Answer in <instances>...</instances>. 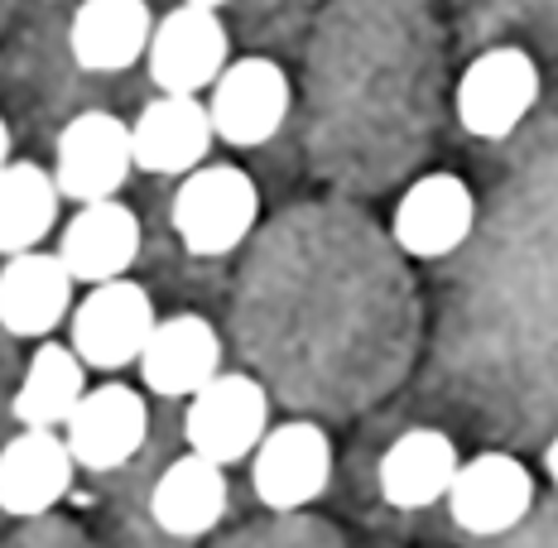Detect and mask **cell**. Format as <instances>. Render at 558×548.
<instances>
[{
	"mask_svg": "<svg viewBox=\"0 0 558 548\" xmlns=\"http://www.w3.org/2000/svg\"><path fill=\"white\" fill-rule=\"evenodd\" d=\"M255 217H260V188L236 165H197L193 173H183L169 203L173 236L197 260L231 255L255 231Z\"/></svg>",
	"mask_w": 558,
	"mask_h": 548,
	"instance_id": "obj_1",
	"label": "cell"
},
{
	"mask_svg": "<svg viewBox=\"0 0 558 548\" xmlns=\"http://www.w3.org/2000/svg\"><path fill=\"white\" fill-rule=\"evenodd\" d=\"M270 434V394L255 376L241 370H217L197 394H189V414H183V438L193 452L213 462H241L260 448Z\"/></svg>",
	"mask_w": 558,
	"mask_h": 548,
	"instance_id": "obj_2",
	"label": "cell"
},
{
	"mask_svg": "<svg viewBox=\"0 0 558 548\" xmlns=\"http://www.w3.org/2000/svg\"><path fill=\"white\" fill-rule=\"evenodd\" d=\"M155 299L135 279H107L92 284V294L73 308V352L87 361V370H125L145 352L155 332Z\"/></svg>",
	"mask_w": 558,
	"mask_h": 548,
	"instance_id": "obj_3",
	"label": "cell"
},
{
	"mask_svg": "<svg viewBox=\"0 0 558 548\" xmlns=\"http://www.w3.org/2000/svg\"><path fill=\"white\" fill-rule=\"evenodd\" d=\"M227 63H231V39H227V25L217 10L179 0L165 20H155V39H149L145 68L159 92H179V97L213 92V83L222 77Z\"/></svg>",
	"mask_w": 558,
	"mask_h": 548,
	"instance_id": "obj_4",
	"label": "cell"
},
{
	"mask_svg": "<svg viewBox=\"0 0 558 548\" xmlns=\"http://www.w3.org/2000/svg\"><path fill=\"white\" fill-rule=\"evenodd\" d=\"M135 169L131 125L111 111H83L53 139V179L73 203H101L116 197Z\"/></svg>",
	"mask_w": 558,
	"mask_h": 548,
	"instance_id": "obj_5",
	"label": "cell"
},
{
	"mask_svg": "<svg viewBox=\"0 0 558 548\" xmlns=\"http://www.w3.org/2000/svg\"><path fill=\"white\" fill-rule=\"evenodd\" d=\"M539 101V68L525 49H486L458 83V121L476 139H506Z\"/></svg>",
	"mask_w": 558,
	"mask_h": 548,
	"instance_id": "obj_6",
	"label": "cell"
},
{
	"mask_svg": "<svg viewBox=\"0 0 558 548\" xmlns=\"http://www.w3.org/2000/svg\"><path fill=\"white\" fill-rule=\"evenodd\" d=\"M289 97L294 92H289V77L279 63H270V58H236L213 83L207 115H213V131L222 145L255 149L279 135V125L289 115Z\"/></svg>",
	"mask_w": 558,
	"mask_h": 548,
	"instance_id": "obj_7",
	"label": "cell"
},
{
	"mask_svg": "<svg viewBox=\"0 0 558 548\" xmlns=\"http://www.w3.org/2000/svg\"><path fill=\"white\" fill-rule=\"evenodd\" d=\"M68 448H73L77 466L87 472H116L145 448L149 438V404L135 385L107 380V385H87V394L77 400L73 418L63 428Z\"/></svg>",
	"mask_w": 558,
	"mask_h": 548,
	"instance_id": "obj_8",
	"label": "cell"
},
{
	"mask_svg": "<svg viewBox=\"0 0 558 548\" xmlns=\"http://www.w3.org/2000/svg\"><path fill=\"white\" fill-rule=\"evenodd\" d=\"M328 476H332V442L318 424H308V418L270 428L251 462L255 496H260V506L279 510V515L318 500L328 491Z\"/></svg>",
	"mask_w": 558,
	"mask_h": 548,
	"instance_id": "obj_9",
	"label": "cell"
},
{
	"mask_svg": "<svg viewBox=\"0 0 558 548\" xmlns=\"http://www.w3.org/2000/svg\"><path fill=\"white\" fill-rule=\"evenodd\" d=\"M534 506V476L530 466L510 452H482L462 462L448 486V510L468 534L496 539L510 534Z\"/></svg>",
	"mask_w": 558,
	"mask_h": 548,
	"instance_id": "obj_10",
	"label": "cell"
},
{
	"mask_svg": "<svg viewBox=\"0 0 558 548\" xmlns=\"http://www.w3.org/2000/svg\"><path fill=\"white\" fill-rule=\"evenodd\" d=\"M77 458L58 428H25L0 448V510L15 520L49 515L73 491Z\"/></svg>",
	"mask_w": 558,
	"mask_h": 548,
	"instance_id": "obj_11",
	"label": "cell"
},
{
	"mask_svg": "<svg viewBox=\"0 0 558 548\" xmlns=\"http://www.w3.org/2000/svg\"><path fill=\"white\" fill-rule=\"evenodd\" d=\"M140 376L145 390L159 400H189L207 380L222 370V337L203 318V313H173L159 318L149 332L145 352H140Z\"/></svg>",
	"mask_w": 558,
	"mask_h": 548,
	"instance_id": "obj_12",
	"label": "cell"
},
{
	"mask_svg": "<svg viewBox=\"0 0 558 548\" xmlns=\"http://www.w3.org/2000/svg\"><path fill=\"white\" fill-rule=\"evenodd\" d=\"M472 221H476V197L468 183L458 173H428L400 197L390 231L404 255L438 260V255H452L472 236Z\"/></svg>",
	"mask_w": 558,
	"mask_h": 548,
	"instance_id": "obj_13",
	"label": "cell"
},
{
	"mask_svg": "<svg viewBox=\"0 0 558 548\" xmlns=\"http://www.w3.org/2000/svg\"><path fill=\"white\" fill-rule=\"evenodd\" d=\"M135 139V169L145 173H193L207 165L217 145L213 115L197 97H179V92H159L145 111L131 121Z\"/></svg>",
	"mask_w": 558,
	"mask_h": 548,
	"instance_id": "obj_14",
	"label": "cell"
},
{
	"mask_svg": "<svg viewBox=\"0 0 558 548\" xmlns=\"http://www.w3.org/2000/svg\"><path fill=\"white\" fill-rule=\"evenodd\" d=\"M73 289L77 279L63 265V255H10L0 270V328L10 337H49L77 308Z\"/></svg>",
	"mask_w": 558,
	"mask_h": 548,
	"instance_id": "obj_15",
	"label": "cell"
},
{
	"mask_svg": "<svg viewBox=\"0 0 558 548\" xmlns=\"http://www.w3.org/2000/svg\"><path fill=\"white\" fill-rule=\"evenodd\" d=\"M58 255L73 270L77 284H107L121 279L140 255V217L116 197L77 203L73 221L58 236Z\"/></svg>",
	"mask_w": 558,
	"mask_h": 548,
	"instance_id": "obj_16",
	"label": "cell"
},
{
	"mask_svg": "<svg viewBox=\"0 0 558 548\" xmlns=\"http://www.w3.org/2000/svg\"><path fill=\"white\" fill-rule=\"evenodd\" d=\"M155 15L145 0H83L68 25V49L83 73H125L149 53Z\"/></svg>",
	"mask_w": 558,
	"mask_h": 548,
	"instance_id": "obj_17",
	"label": "cell"
},
{
	"mask_svg": "<svg viewBox=\"0 0 558 548\" xmlns=\"http://www.w3.org/2000/svg\"><path fill=\"white\" fill-rule=\"evenodd\" d=\"M227 466L189 448L159 472L155 491H149V515L173 539H197V534L217 529V520L227 515Z\"/></svg>",
	"mask_w": 558,
	"mask_h": 548,
	"instance_id": "obj_18",
	"label": "cell"
},
{
	"mask_svg": "<svg viewBox=\"0 0 558 548\" xmlns=\"http://www.w3.org/2000/svg\"><path fill=\"white\" fill-rule=\"evenodd\" d=\"M458 466V442L444 428H410L380 458V496L395 510H428L434 500H448Z\"/></svg>",
	"mask_w": 558,
	"mask_h": 548,
	"instance_id": "obj_19",
	"label": "cell"
},
{
	"mask_svg": "<svg viewBox=\"0 0 558 548\" xmlns=\"http://www.w3.org/2000/svg\"><path fill=\"white\" fill-rule=\"evenodd\" d=\"M83 394H87V361L73 352V342L63 346L44 337L34 346L15 400H10V414L25 428H68V418H73Z\"/></svg>",
	"mask_w": 558,
	"mask_h": 548,
	"instance_id": "obj_20",
	"label": "cell"
},
{
	"mask_svg": "<svg viewBox=\"0 0 558 548\" xmlns=\"http://www.w3.org/2000/svg\"><path fill=\"white\" fill-rule=\"evenodd\" d=\"M58 188L53 169H39L29 159H10L0 169V255H25L39 251V241L58 227Z\"/></svg>",
	"mask_w": 558,
	"mask_h": 548,
	"instance_id": "obj_21",
	"label": "cell"
},
{
	"mask_svg": "<svg viewBox=\"0 0 558 548\" xmlns=\"http://www.w3.org/2000/svg\"><path fill=\"white\" fill-rule=\"evenodd\" d=\"M10 165V125H5V115H0V169Z\"/></svg>",
	"mask_w": 558,
	"mask_h": 548,
	"instance_id": "obj_22",
	"label": "cell"
},
{
	"mask_svg": "<svg viewBox=\"0 0 558 548\" xmlns=\"http://www.w3.org/2000/svg\"><path fill=\"white\" fill-rule=\"evenodd\" d=\"M544 466H549V476L558 482V434H554V442H549V452H544Z\"/></svg>",
	"mask_w": 558,
	"mask_h": 548,
	"instance_id": "obj_23",
	"label": "cell"
},
{
	"mask_svg": "<svg viewBox=\"0 0 558 548\" xmlns=\"http://www.w3.org/2000/svg\"><path fill=\"white\" fill-rule=\"evenodd\" d=\"M189 5H207V10H222L227 0H189Z\"/></svg>",
	"mask_w": 558,
	"mask_h": 548,
	"instance_id": "obj_24",
	"label": "cell"
}]
</instances>
